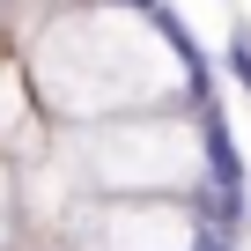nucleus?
I'll return each mask as SVG.
<instances>
[{"mask_svg": "<svg viewBox=\"0 0 251 251\" xmlns=\"http://www.w3.org/2000/svg\"><path fill=\"white\" fill-rule=\"evenodd\" d=\"M207 170H214L222 192H244V155H236V141H229L222 111H207Z\"/></svg>", "mask_w": 251, "mask_h": 251, "instance_id": "nucleus-1", "label": "nucleus"}, {"mask_svg": "<svg viewBox=\"0 0 251 251\" xmlns=\"http://www.w3.org/2000/svg\"><path fill=\"white\" fill-rule=\"evenodd\" d=\"M207 214H214V222H229V229H236V222H244V214H251V207H244V192H222V185H214V192H207Z\"/></svg>", "mask_w": 251, "mask_h": 251, "instance_id": "nucleus-2", "label": "nucleus"}, {"mask_svg": "<svg viewBox=\"0 0 251 251\" xmlns=\"http://www.w3.org/2000/svg\"><path fill=\"white\" fill-rule=\"evenodd\" d=\"M200 251H222V244H200Z\"/></svg>", "mask_w": 251, "mask_h": 251, "instance_id": "nucleus-3", "label": "nucleus"}]
</instances>
